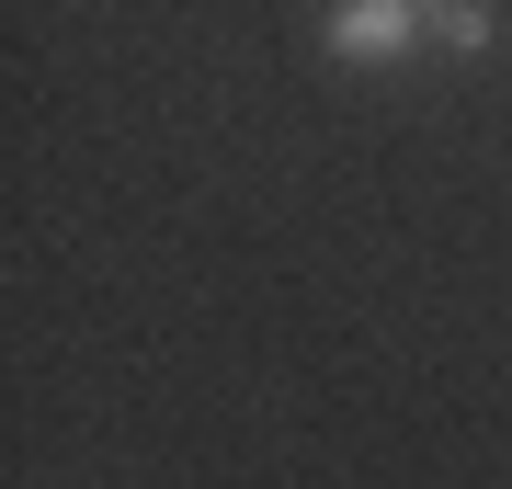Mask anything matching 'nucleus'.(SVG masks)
Returning <instances> with one entry per match:
<instances>
[{
	"instance_id": "1",
	"label": "nucleus",
	"mask_w": 512,
	"mask_h": 489,
	"mask_svg": "<svg viewBox=\"0 0 512 489\" xmlns=\"http://www.w3.org/2000/svg\"><path fill=\"white\" fill-rule=\"evenodd\" d=\"M319 46L342 57V69H399L410 46H433V0H330Z\"/></svg>"
},
{
	"instance_id": "2",
	"label": "nucleus",
	"mask_w": 512,
	"mask_h": 489,
	"mask_svg": "<svg viewBox=\"0 0 512 489\" xmlns=\"http://www.w3.org/2000/svg\"><path fill=\"white\" fill-rule=\"evenodd\" d=\"M490 35H501V12H490V0H433V46L490 57Z\"/></svg>"
}]
</instances>
